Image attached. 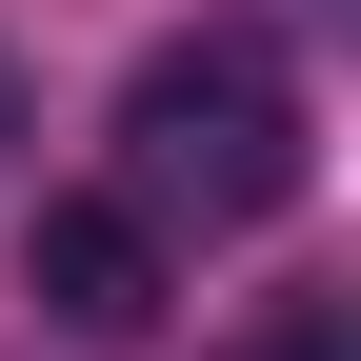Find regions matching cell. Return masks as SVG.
I'll use <instances>...</instances> for the list:
<instances>
[{"label": "cell", "mask_w": 361, "mask_h": 361, "mask_svg": "<svg viewBox=\"0 0 361 361\" xmlns=\"http://www.w3.org/2000/svg\"><path fill=\"white\" fill-rule=\"evenodd\" d=\"M20 301H40V322H61V341H161V241H141V221H121V201H40L20 221Z\"/></svg>", "instance_id": "2"}, {"label": "cell", "mask_w": 361, "mask_h": 361, "mask_svg": "<svg viewBox=\"0 0 361 361\" xmlns=\"http://www.w3.org/2000/svg\"><path fill=\"white\" fill-rule=\"evenodd\" d=\"M141 241H241V221H281L301 201V61L261 20H180L141 80H121V180H101Z\"/></svg>", "instance_id": "1"}, {"label": "cell", "mask_w": 361, "mask_h": 361, "mask_svg": "<svg viewBox=\"0 0 361 361\" xmlns=\"http://www.w3.org/2000/svg\"><path fill=\"white\" fill-rule=\"evenodd\" d=\"M221 361H361V301H341V281H281V301H261Z\"/></svg>", "instance_id": "3"}, {"label": "cell", "mask_w": 361, "mask_h": 361, "mask_svg": "<svg viewBox=\"0 0 361 361\" xmlns=\"http://www.w3.org/2000/svg\"><path fill=\"white\" fill-rule=\"evenodd\" d=\"M0 141H20V61H0Z\"/></svg>", "instance_id": "4"}]
</instances>
